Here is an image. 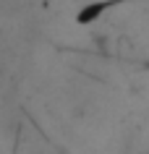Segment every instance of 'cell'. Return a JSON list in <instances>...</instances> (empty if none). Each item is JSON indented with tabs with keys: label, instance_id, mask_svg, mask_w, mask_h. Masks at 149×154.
<instances>
[{
	"label": "cell",
	"instance_id": "cell-1",
	"mask_svg": "<svg viewBox=\"0 0 149 154\" xmlns=\"http://www.w3.org/2000/svg\"><path fill=\"white\" fill-rule=\"evenodd\" d=\"M120 3H126V0H105V3L89 5V8L84 11L81 16H79V21H81V24H86V21H92L94 16H99V11H105V8H115V5H120Z\"/></svg>",
	"mask_w": 149,
	"mask_h": 154
}]
</instances>
